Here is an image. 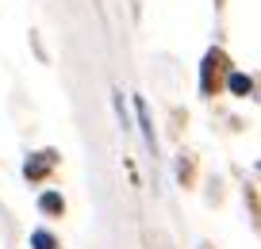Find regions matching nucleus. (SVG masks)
Returning <instances> with one entry per match:
<instances>
[{
    "label": "nucleus",
    "mask_w": 261,
    "mask_h": 249,
    "mask_svg": "<svg viewBox=\"0 0 261 249\" xmlns=\"http://www.w3.org/2000/svg\"><path fill=\"white\" fill-rule=\"evenodd\" d=\"M227 73V54L223 50H212V54L204 58V77H200V89L212 96L215 89H219V77Z\"/></svg>",
    "instance_id": "obj_1"
},
{
    "label": "nucleus",
    "mask_w": 261,
    "mask_h": 249,
    "mask_svg": "<svg viewBox=\"0 0 261 249\" xmlns=\"http://www.w3.org/2000/svg\"><path fill=\"white\" fill-rule=\"evenodd\" d=\"M54 165H58V153H54V150L31 153V157H27V165H23V177H27V180H42Z\"/></svg>",
    "instance_id": "obj_2"
},
{
    "label": "nucleus",
    "mask_w": 261,
    "mask_h": 249,
    "mask_svg": "<svg viewBox=\"0 0 261 249\" xmlns=\"http://www.w3.org/2000/svg\"><path fill=\"white\" fill-rule=\"evenodd\" d=\"M39 207L46 211V215H62V211H65V200H62L58 192H46V196L39 200Z\"/></svg>",
    "instance_id": "obj_3"
},
{
    "label": "nucleus",
    "mask_w": 261,
    "mask_h": 249,
    "mask_svg": "<svg viewBox=\"0 0 261 249\" xmlns=\"http://www.w3.org/2000/svg\"><path fill=\"white\" fill-rule=\"evenodd\" d=\"M230 92H234V96H250V92H253V80L246 77V73H230Z\"/></svg>",
    "instance_id": "obj_4"
},
{
    "label": "nucleus",
    "mask_w": 261,
    "mask_h": 249,
    "mask_svg": "<svg viewBox=\"0 0 261 249\" xmlns=\"http://www.w3.org/2000/svg\"><path fill=\"white\" fill-rule=\"evenodd\" d=\"M31 245L35 249H58V241H54V234H50V230H35L31 234Z\"/></svg>",
    "instance_id": "obj_5"
}]
</instances>
